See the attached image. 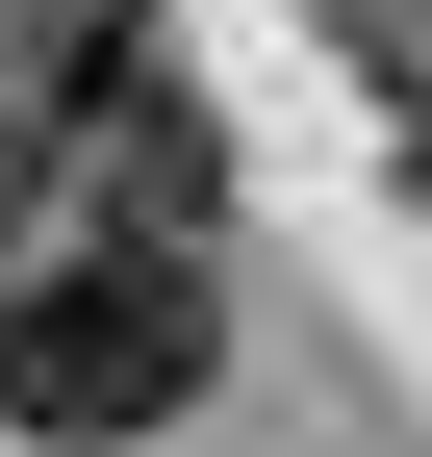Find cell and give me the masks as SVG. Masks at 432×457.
<instances>
[{
	"label": "cell",
	"instance_id": "1",
	"mask_svg": "<svg viewBox=\"0 0 432 457\" xmlns=\"http://www.w3.org/2000/svg\"><path fill=\"white\" fill-rule=\"evenodd\" d=\"M229 381V279L204 228H77L51 279H0V432L26 457H128Z\"/></svg>",
	"mask_w": 432,
	"mask_h": 457
},
{
	"label": "cell",
	"instance_id": "2",
	"mask_svg": "<svg viewBox=\"0 0 432 457\" xmlns=\"http://www.w3.org/2000/svg\"><path fill=\"white\" fill-rule=\"evenodd\" d=\"M382 51V153H407V204H432V26H356Z\"/></svg>",
	"mask_w": 432,
	"mask_h": 457
}]
</instances>
